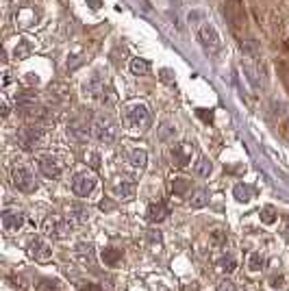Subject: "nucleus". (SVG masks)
Here are the masks:
<instances>
[{
  "mask_svg": "<svg viewBox=\"0 0 289 291\" xmlns=\"http://www.w3.org/2000/svg\"><path fill=\"white\" fill-rule=\"evenodd\" d=\"M44 137H46L44 124H29L26 128H22L20 133H18V144H20L22 150L31 152V150L39 148L41 142H44Z\"/></svg>",
  "mask_w": 289,
  "mask_h": 291,
  "instance_id": "nucleus-3",
  "label": "nucleus"
},
{
  "mask_svg": "<svg viewBox=\"0 0 289 291\" xmlns=\"http://www.w3.org/2000/svg\"><path fill=\"white\" fill-rule=\"evenodd\" d=\"M48 98L53 100V105H57V107L70 105V87L65 85V83H50Z\"/></svg>",
  "mask_w": 289,
  "mask_h": 291,
  "instance_id": "nucleus-14",
  "label": "nucleus"
},
{
  "mask_svg": "<svg viewBox=\"0 0 289 291\" xmlns=\"http://www.w3.org/2000/svg\"><path fill=\"white\" fill-rule=\"evenodd\" d=\"M39 172L46 178H59L63 174V161L54 154H44L39 159Z\"/></svg>",
  "mask_w": 289,
  "mask_h": 291,
  "instance_id": "nucleus-7",
  "label": "nucleus"
},
{
  "mask_svg": "<svg viewBox=\"0 0 289 291\" xmlns=\"http://www.w3.org/2000/svg\"><path fill=\"white\" fill-rule=\"evenodd\" d=\"M170 215V209H167L163 202H152V204H148V211H146V218H148V222H152V224H159L163 222V219Z\"/></svg>",
  "mask_w": 289,
  "mask_h": 291,
  "instance_id": "nucleus-15",
  "label": "nucleus"
},
{
  "mask_svg": "<svg viewBox=\"0 0 289 291\" xmlns=\"http://www.w3.org/2000/svg\"><path fill=\"white\" fill-rule=\"evenodd\" d=\"M2 115H4V117L9 115V107H7V105H2Z\"/></svg>",
  "mask_w": 289,
  "mask_h": 291,
  "instance_id": "nucleus-44",
  "label": "nucleus"
},
{
  "mask_svg": "<svg viewBox=\"0 0 289 291\" xmlns=\"http://www.w3.org/2000/svg\"><path fill=\"white\" fill-rule=\"evenodd\" d=\"M115 194H118L120 198H124V200H130L135 196V182L133 181L118 182V185H115Z\"/></svg>",
  "mask_w": 289,
  "mask_h": 291,
  "instance_id": "nucleus-20",
  "label": "nucleus"
},
{
  "mask_svg": "<svg viewBox=\"0 0 289 291\" xmlns=\"http://www.w3.org/2000/svg\"><path fill=\"white\" fill-rule=\"evenodd\" d=\"M183 291H200V287H198V283L194 280V283H185L183 285Z\"/></svg>",
  "mask_w": 289,
  "mask_h": 291,
  "instance_id": "nucleus-37",
  "label": "nucleus"
},
{
  "mask_svg": "<svg viewBox=\"0 0 289 291\" xmlns=\"http://www.w3.org/2000/svg\"><path fill=\"white\" fill-rule=\"evenodd\" d=\"M226 241V233L222 231V228H216V231L211 233V243H216V246H220V243Z\"/></svg>",
  "mask_w": 289,
  "mask_h": 291,
  "instance_id": "nucleus-30",
  "label": "nucleus"
},
{
  "mask_svg": "<svg viewBox=\"0 0 289 291\" xmlns=\"http://www.w3.org/2000/svg\"><path fill=\"white\" fill-rule=\"evenodd\" d=\"M233 194H235V198L239 200V202H250V198H253V187L239 182V185H235Z\"/></svg>",
  "mask_w": 289,
  "mask_h": 291,
  "instance_id": "nucleus-23",
  "label": "nucleus"
},
{
  "mask_svg": "<svg viewBox=\"0 0 289 291\" xmlns=\"http://www.w3.org/2000/svg\"><path fill=\"white\" fill-rule=\"evenodd\" d=\"M198 115H200V117H202V120H204V122H211V117H213L211 113H207V111H204V109H198Z\"/></svg>",
  "mask_w": 289,
  "mask_h": 291,
  "instance_id": "nucleus-39",
  "label": "nucleus"
},
{
  "mask_svg": "<svg viewBox=\"0 0 289 291\" xmlns=\"http://www.w3.org/2000/svg\"><path fill=\"white\" fill-rule=\"evenodd\" d=\"M94 187H96V176L90 174V172H78L72 181V191L78 198H87L94 191Z\"/></svg>",
  "mask_w": 289,
  "mask_h": 291,
  "instance_id": "nucleus-6",
  "label": "nucleus"
},
{
  "mask_svg": "<svg viewBox=\"0 0 289 291\" xmlns=\"http://www.w3.org/2000/svg\"><path fill=\"white\" fill-rule=\"evenodd\" d=\"M150 70H152V65L148 59H133L130 61V72H133L135 76H148Z\"/></svg>",
  "mask_w": 289,
  "mask_h": 291,
  "instance_id": "nucleus-18",
  "label": "nucleus"
},
{
  "mask_svg": "<svg viewBox=\"0 0 289 291\" xmlns=\"http://www.w3.org/2000/svg\"><path fill=\"white\" fill-rule=\"evenodd\" d=\"M170 187H172V194L174 196H187V191L192 189V181H189L187 176H174Z\"/></svg>",
  "mask_w": 289,
  "mask_h": 291,
  "instance_id": "nucleus-16",
  "label": "nucleus"
},
{
  "mask_svg": "<svg viewBox=\"0 0 289 291\" xmlns=\"http://www.w3.org/2000/svg\"><path fill=\"white\" fill-rule=\"evenodd\" d=\"M261 222L263 224L276 222V209H274V206H263V209H261Z\"/></svg>",
  "mask_w": 289,
  "mask_h": 291,
  "instance_id": "nucleus-27",
  "label": "nucleus"
},
{
  "mask_svg": "<svg viewBox=\"0 0 289 291\" xmlns=\"http://www.w3.org/2000/svg\"><path fill=\"white\" fill-rule=\"evenodd\" d=\"M29 255L39 263H46V261L53 259V250H50V246L44 241V239H37V237L29 241Z\"/></svg>",
  "mask_w": 289,
  "mask_h": 291,
  "instance_id": "nucleus-11",
  "label": "nucleus"
},
{
  "mask_svg": "<svg viewBox=\"0 0 289 291\" xmlns=\"http://www.w3.org/2000/svg\"><path fill=\"white\" fill-rule=\"evenodd\" d=\"M161 81L163 83H174V81H172V72H170V70H161Z\"/></svg>",
  "mask_w": 289,
  "mask_h": 291,
  "instance_id": "nucleus-36",
  "label": "nucleus"
},
{
  "mask_svg": "<svg viewBox=\"0 0 289 291\" xmlns=\"http://www.w3.org/2000/svg\"><path fill=\"white\" fill-rule=\"evenodd\" d=\"M87 7H91V9H100V0H87Z\"/></svg>",
  "mask_w": 289,
  "mask_h": 291,
  "instance_id": "nucleus-42",
  "label": "nucleus"
},
{
  "mask_svg": "<svg viewBox=\"0 0 289 291\" xmlns=\"http://www.w3.org/2000/svg\"><path fill=\"white\" fill-rule=\"evenodd\" d=\"M13 185H16L18 191L31 194V191L37 187V182H35V178H33V174L26 170V167H16V170H13Z\"/></svg>",
  "mask_w": 289,
  "mask_h": 291,
  "instance_id": "nucleus-9",
  "label": "nucleus"
},
{
  "mask_svg": "<svg viewBox=\"0 0 289 291\" xmlns=\"http://www.w3.org/2000/svg\"><path fill=\"white\" fill-rule=\"evenodd\" d=\"M198 39H200V44H202V48L207 50V53H217L220 46H222L217 31L213 29L211 24H207V22H202V26H198Z\"/></svg>",
  "mask_w": 289,
  "mask_h": 291,
  "instance_id": "nucleus-5",
  "label": "nucleus"
},
{
  "mask_svg": "<svg viewBox=\"0 0 289 291\" xmlns=\"http://www.w3.org/2000/svg\"><path fill=\"white\" fill-rule=\"evenodd\" d=\"M148 239H150L152 243H161V235H159V231H148Z\"/></svg>",
  "mask_w": 289,
  "mask_h": 291,
  "instance_id": "nucleus-35",
  "label": "nucleus"
},
{
  "mask_svg": "<svg viewBox=\"0 0 289 291\" xmlns=\"http://www.w3.org/2000/svg\"><path fill=\"white\" fill-rule=\"evenodd\" d=\"M270 285H272L274 289H285L287 280H285V276H272V278H270Z\"/></svg>",
  "mask_w": 289,
  "mask_h": 291,
  "instance_id": "nucleus-31",
  "label": "nucleus"
},
{
  "mask_svg": "<svg viewBox=\"0 0 289 291\" xmlns=\"http://www.w3.org/2000/svg\"><path fill=\"white\" fill-rule=\"evenodd\" d=\"M196 174L202 176V178H207L209 174H211V161H209L207 157L198 159V163H196Z\"/></svg>",
  "mask_w": 289,
  "mask_h": 291,
  "instance_id": "nucleus-26",
  "label": "nucleus"
},
{
  "mask_svg": "<svg viewBox=\"0 0 289 291\" xmlns=\"http://www.w3.org/2000/svg\"><path fill=\"white\" fill-rule=\"evenodd\" d=\"M172 133H174V128H172V124H170V122H165V124L161 126V133H159V137H161V139H167Z\"/></svg>",
  "mask_w": 289,
  "mask_h": 291,
  "instance_id": "nucleus-33",
  "label": "nucleus"
},
{
  "mask_svg": "<svg viewBox=\"0 0 289 291\" xmlns=\"http://www.w3.org/2000/svg\"><path fill=\"white\" fill-rule=\"evenodd\" d=\"M146 161H148L146 150H133L130 157H128V163L133 167H137V170H144V167H146Z\"/></svg>",
  "mask_w": 289,
  "mask_h": 291,
  "instance_id": "nucleus-22",
  "label": "nucleus"
},
{
  "mask_svg": "<svg viewBox=\"0 0 289 291\" xmlns=\"http://www.w3.org/2000/svg\"><path fill=\"white\" fill-rule=\"evenodd\" d=\"M265 265V256L261 255V252H253V255L248 256V270L250 272H261Z\"/></svg>",
  "mask_w": 289,
  "mask_h": 291,
  "instance_id": "nucleus-24",
  "label": "nucleus"
},
{
  "mask_svg": "<svg viewBox=\"0 0 289 291\" xmlns=\"http://www.w3.org/2000/svg\"><path fill=\"white\" fill-rule=\"evenodd\" d=\"M78 291H102V287L96 283H83L81 287H78Z\"/></svg>",
  "mask_w": 289,
  "mask_h": 291,
  "instance_id": "nucleus-34",
  "label": "nucleus"
},
{
  "mask_svg": "<svg viewBox=\"0 0 289 291\" xmlns=\"http://www.w3.org/2000/svg\"><path fill=\"white\" fill-rule=\"evenodd\" d=\"M283 237H285L287 241H289V219L285 222V226H283Z\"/></svg>",
  "mask_w": 289,
  "mask_h": 291,
  "instance_id": "nucleus-43",
  "label": "nucleus"
},
{
  "mask_svg": "<svg viewBox=\"0 0 289 291\" xmlns=\"http://www.w3.org/2000/svg\"><path fill=\"white\" fill-rule=\"evenodd\" d=\"M90 165L98 170V165H100V159H98V154H90Z\"/></svg>",
  "mask_w": 289,
  "mask_h": 291,
  "instance_id": "nucleus-38",
  "label": "nucleus"
},
{
  "mask_svg": "<svg viewBox=\"0 0 289 291\" xmlns=\"http://www.w3.org/2000/svg\"><path fill=\"white\" fill-rule=\"evenodd\" d=\"M217 291H235V283L231 278H222L217 283Z\"/></svg>",
  "mask_w": 289,
  "mask_h": 291,
  "instance_id": "nucleus-32",
  "label": "nucleus"
},
{
  "mask_svg": "<svg viewBox=\"0 0 289 291\" xmlns=\"http://www.w3.org/2000/svg\"><path fill=\"white\" fill-rule=\"evenodd\" d=\"M100 259L105 261V265L115 267L120 261H122V250H115V248H105V250L100 252Z\"/></svg>",
  "mask_w": 289,
  "mask_h": 291,
  "instance_id": "nucleus-19",
  "label": "nucleus"
},
{
  "mask_svg": "<svg viewBox=\"0 0 289 291\" xmlns=\"http://www.w3.org/2000/svg\"><path fill=\"white\" fill-rule=\"evenodd\" d=\"M94 126H90V122L83 120V117H76V120H72L68 124V133L72 135L76 142H87L90 139V133Z\"/></svg>",
  "mask_w": 289,
  "mask_h": 291,
  "instance_id": "nucleus-13",
  "label": "nucleus"
},
{
  "mask_svg": "<svg viewBox=\"0 0 289 291\" xmlns=\"http://www.w3.org/2000/svg\"><path fill=\"white\" fill-rule=\"evenodd\" d=\"M91 126H94V135H96L98 142L113 144L115 139H118L120 126H118V122H115V117L111 113H100L94 120V124H91Z\"/></svg>",
  "mask_w": 289,
  "mask_h": 291,
  "instance_id": "nucleus-1",
  "label": "nucleus"
},
{
  "mask_svg": "<svg viewBox=\"0 0 289 291\" xmlns=\"http://www.w3.org/2000/svg\"><path fill=\"white\" fill-rule=\"evenodd\" d=\"M189 204L194 206V209H202V206L209 204V191L207 189H196L192 194V198H189Z\"/></svg>",
  "mask_w": 289,
  "mask_h": 291,
  "instance_id": "nucleus-21",
  "label": "nucleus"
},
{
  "mask_svg": "<svg viewBox=\"0 0 289 291\" xmlns=\"http://www.w3.org/2000/svg\"><path fill=\"white\" fill-rule=\"evenodd\" d=\"M224 16H226V20L231 22V29L233 31H237L239 26H244L246 24V16H244V9L239 7V0H231V2H226L224 4Z\"/></svg>",
  "mask_w": 289,
  "mask_h": 291,
  "instance_id": "nucleus-10",
  "label": "nucleus"
},
{
  "mask_svg": "<svg viewBox=\"0 0 289 291\" xmlns=\"http://www.w3.org/2000/svg\"><path fill=\"white\" fill-rule=\"evenodd\" d=\"M100 209H102V211H111V209H113V202H109V200H102V202H100Z\"/></svg>",
  "mask_w": 289,
  "mask_h": 291,
  "instance_id": "nucleus-40",
  "label": "nucleus"
},
{
  "mask_svg": "<svg viewBox=\"0 0 289 291\" xmlns=\"http://www.w3.org/2000/svg\"><path fill=\"white\" fill-rule=\"evenodd\" d=\"M76 255L81 256L83 263H91V259H94V248H91V243H78Z\"/></svg>",
  "mask_w": 289,
  "mask_h": 291,
  "instance_id": "nucleus-25",
  "label": "nucleus"
},
{
  "mask_svg": "<svg viewBox=\"0 0 289 291\" xmlns=\"http://www.w3.org/2000/svg\"><path fill=\"white\" fill-rule=\"evenodd\" d=\"M222 270L226 272V274H231V272H235L237 270V261H235V256H231V255H226L224 259H222Z\"/></svg>",
  "mask_w": 289,
  "mask_h": 291,
  "instance_id": "nucleus-28",
  "label": "nucleus"
},
{
  "mask_svg": "<svg viewBox=\"0 0 289 291\" xmlns=\"http://www.w3.org/2000/svg\"><path fill=\"white\" fill-rule=\"evenodd\" d=\"M68 215L72 219H76V222H87L90 219V209L81 202H72L68 204Z\"/></svg>",
  "mask_w": 289,
  "mask_h": 291,
  "instance_id": "nucleus-17",
  "label": "nucleus"
},
{
  "mask_svg": "<svg viewBox=\"0 0 289 291\" xmlns=\"http://www.w3.org/2000/svg\"><path fill=\"white\" fill-rule=\"evenodd\" d=\"M37 291H57V283L50 278H44L39 280V285H37Z\"/></svg>",
  "mask_w": 289,
  "mask_h": 291,
  "instance_id": "nucleus-29",
  "label": "nucleus"
},
{
  "mask_svg": "<svg viewBox=\"0 0 289 291\" xmlns=\"http://www.w3.org/2000/svg\"><path fill=\"white\" fill-rule=\"evenodd\" d=\"M22 224H24V215H22V211L9 209V211H4V213H2V228H4V233H9V235L18 233L22 228Z\"/></svg>",
  "mask_w": 289,
  "mask_h": 291,
  "instance_id": "nucleus-12",
  "label": "nucleus"
},
{
  "mask_svg": "<svg viewBox=\"0 0 289 291\" xmlns=\"http://www.w3.org/2000/svg\"><path fill=\"white\" fill-rule=\"evenodd\" d=\"M124 124H126L128 130H135V133H142V130H146L148 126H150V113H148V109L144 105H130L126 107V113H124Z\"/></svg>",
  "mask_w": 289,
  "mask_h": 291,
  "instance_id": "nucleus-2",
  "label": "nucleus"
},
{
  "mask_svg": "<svg viewBox=\"0 0 289 291\" xmlns=\"http://www.w3.org/2000/svg\"><path fill=\"white\" fill-rule=\"evenodd\" d=\"M44 233L53 239H65L70 233H72V222L68 218H61V215H48L44 219Z\"/></svg>",
  "mask_w": 289,
  "mask_h": 291,
  "instance_id": "nucleus-4",
  "label": "nucleus"
},
{
  "mask_svg": "<svg viewBox=\"0 0 289 291\" xmlns=\"http://www.w3.org/2000/svg\"><path fill=\"white\" fill-rule=\"evenodd\" d=\"M192 152L194 146L189 144H176L170 148V161L174 167H187L189 161H192Z\"/></svg>",
  "mask_w": 289,
  "mask_h": 291,
  "instance_id": "nucleus-8",
  "label": "nucleus"
},
{
  "mask_svg": "<svg viewBox=\"0 0 289 291\" xmlns=\"http://www.w3.org/2000/svg\"><path fill=\"white\" fill-rule=\"evenodd\" d=\"M26 81H29V83H35V85H37V83H39V78H37V74H26Z\"/></svg>",
  "mask_w": 289,
  "mask_h": 291,
  "instance_id": "nucleus-41",
  "label": "nucleus"
}]
</instances>
